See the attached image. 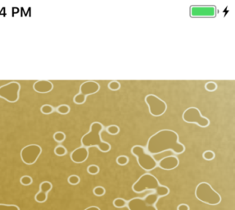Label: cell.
Masks as SVG:
<instances>
[{
    "instance_id": "cell-1",
    "label": "cell",
    "mask_w": 235,
    "mask_h": 210,
    "mask_svg": "<svg viewBox=\"0 0 235 210\" xmlns=\"http://www.w3.org/2000/svg\"><path fill=\"white\" fill-rule=\"evenodd\" d=\"M147 149L149 154H157L166 150H172L177 154L185 151L184 145L179 142L178 134L171 130H161L149 138Z\"/></svg>"
},
{
    "instance_id": "cell-2",
    "label": "cell",
    "mask_w": 235,
    "mask_h": 210,
    "mask_svg": "<svg viewBox=\"0 0 235 210\" xmlns=\"http://www.w3.org/2000/svg\"><path fill=\"white\" fill-rule=\"evenodd\" d=\"M103 130L102 123L98 122H93L90 126V129L87 134H85L81 139V144L83 147L89 148L92 146H96L103 153L110 151L111 145L107 142L102 141L101 132Z\"/></svg>"
},
{
    "instance_id": "cell-3",
    "label": "cell",
    "mask_w": 235,
    "mask_h": 210,
    "mask_svg": "<svg viewBox=\"0 0 235 210\" xmlns=\"http://www.w3.org/2000/svg\"><path fill=\"white\" fill-rule=\"evenodd\" d=\"M195 195L198 200L209 205H217L221 201V195L206 182L198 184L195 191Z\"/></svg>"
},
{
    "instance_id": "cell-4",
    "label": "cell",
    "mask_w": 235,
    "mask_h": 210,
    "mask_svg": "<svg viewBox=\"0 0 235 210\" xmlns=\"http://www.w3.org/2000/svg\"><path fill=\"white\" fill-rule=\"evenodd\" d=\"M131 152L137 158L139 166L145 171H152L157 166L155 158L151 154L147 153L143 146L134 145L131 149Z\"/></svg>"
},
{
    "instance_id": "cell-5",
    "label": "cell",
    "mask_w": 235,
    "mask_h": 210,
    "mask_svg": "<svg viewBox=\"0 0 235 210\" xmlns=\"http://www.w3.org/2000/svg\"><path fill=\"white\" fill-rule=\"evenodd\" d=\"M160 186L158 180L152 174L146 173L139 177V179L133 185L132 189L135 193H142L147 190L156 191Z\"/></svg>"
},
{
    "instance_id": "cell-6",
    "label": "cell",
    "mask_w": 235,
    "mask_h": 210,
    "mask_svg": "<svg viewBox=\"0 0 235 210\" xmlns=\"http://www.w3.org/2000/svg\"><path fill=\"white\" fill-rule=\"evenodd\" d=\"M20 90L21 85L17 81H11L0 86V98L9 103H16L19 99Z\"/></svg>"
},
{
    "instance_id": "cell-7",
    "label": "cell",
    "mask_w": 235,
    "mask_h": 210,
    "mask_svg": "<svg viewBox=\"0 0 235 210\" xmlns=\"http://www.w3.org/2000/svg\"><path fill=\"white\" fill-rule=\"evenodd\" d=\"M100 86L96 81H85L79 88V93L74 97V103L76 104H83L85 103L88 95L94 94L99 92Z\"/></svg>"
},
{
    "instance_id": "cell-8",
    "label": "cell",
    "mask_w": 235,
    "mask_h": 210,
    "mask_svg": "<svg viewBox=\"0 0 235 210\" xmlns=\"http://www.w3.org/2000/svg\"><path fill=\"white\" fill-rule=\"evenodd\" d=\"M183 120L187 123H195L201 127H206L210 125V121L206 117L201 116L200 110L197 107H188L183 114Z\"/></svg>"
},
{
    "instance_id": "cell-9",
    "label": "cell",
    "mask_w": 235,
    "mask_h": 210,
    "mask_svg": "<svg viewBox=\"0 0 235 210\" xmlns=\"http://www.w3.org/2000/svg\"><path fill=\"white\" fill-rule=\"evenodd\" d=\"M145 102L148 106L149 112L154 117H160L163 115L167 108L166 102L154 94H148L145 98Z\"/></svg>"
},
{
    "instance_id": "cell-10",
    "label": "cell",
    "mask_w": 235,
    "mask_h": 210,
    "mask_svg": "<svg viewBox=\"0 0 235 210\" xmlns=\"http://www.w3.org/2000/svg\"><path fill=\"white\" fill-rule=\"evenodd\" d=\"M42 153V148L38 145L31 144L25 146L21 151V158L22 162L26 165H33L38 160Z\"/></svg>"
},
{
    "instance_id": "cell-11",
    "label": "cell",
    "mask_w": 235,
    "mask_h": 210,
    "mask_svg": "<svg viewBox=\"0 0 235 210\" xmlns=\"http://www.w3.org/2000/svg\"><path fill=\"white\" fill-rule=\"evenodd\" d=\"M216 15L215 6H192L190 16L192 17H213Z\"/></svg>"
},
{
    "instance_id": "cell-12",
    "label": "cell",
    "mask_w": 235,
    "mask_h": 210,
    "mask_svg": "<svg viewBox=\"0 0 235 210\" xmlns=\"http://www.w3.org/2000/svg\"><path fill=\"white\" fill-rule=\"evenodd\" d=\"M129 210H157L155 206L148 205L144 199L134 198L127 203Z\"/></svg>"
},
{
    "instance_id": "cell-13",
    "label": "cell",
    "mask_w": 235,
    "mask_h": 210,
    "mask_svg": "<svg viewBox=\"0 0 235 210\" xmlns=\"http://www.w3.org/2000/svg\"><path fill=\"white\" fill-rule=\"evenodd\" d=\"M89 157V151L88 149L85 147H79L75 149L74 151H72L71 153V159L75 163H82L85 162Z\"/></svg>"
},
{
    "instance_id": "cell-14",
    "label": "cell",
    "mask_w": 235,
    "mask_h": 210,
    "mask_svg": "<svg viewBox=\"0 0 235 210\" xmlns=\"http://www.w3.org/2000/svg\"><path fill=\"white\" fill-rule=\"evenodd\" d=\"M180 161L175 156H167L160 160L158 162V167L164 170H173L179 166Z\"/></svg>"
},
{
    "instance_id": "cell-15",
    "label": "cell",
    "mask_w": 235,
    "mask_h": 210,
    "mask_svg": "<svg viewBox=\"0 0 235 210\" xmlns=\"http://www.w3.org/2000/svg\"><path fill=\"white\" fill-rule=\"evenodd\" d=\"M34 90L39 94H46L49 93L53 90V84L49 81H37L33 85Z\"/></svg>"
},
{
    "instance_id": "cell-16",
    "label": "cell",
    "mask_w": 235,
    "mask_h": 210,
    "mask_svg": "<svg viewBox=\"0 0 235 210\" xmlns=\"http://www.w3.org/2000/svg\"><path fill=\"white\" fill-rule=\"evenodd\" d=\"M158 200H159V197L157 196V195H156L155 192L149 194V195H148L144 199V200L145 201V203H146L148 205H150V206H155V204H156V202L158 201Z\"/></svg>"
},
{
    "instance_id": "cell-17",
    "label": "cell",
    "mask_w": 235,
    "mask_h": 210,
    "mask_svg": "<svg viewBox=\"0 0 235 210\" xmlns=\"http://www.w3.org/2000/svg\"><path fill=\"white\" fill-rule=\"evenodd\" d=\"M155 193L157 195L158 197H164V196H166L168 194L170 193V190H169L167 186H161L160 185L158 188H157V190L155 191Z\"/></svg>"
},
{
    "instance_id": "cell-18",
    "label": "cell",
    "mask_w": 235,
    "mask_h": 210,
    "mask_svg": "<svg viewBox=\"0 0 235 210\" xmlns=\"http://www.w3.org/2000/svg\"><path fill=\"white\" fill-rule=\"evenodd\" d=\"M52 188H53V185L49 182H43L40 184V186H39L40 191L44 192L46 194H48L52 190Z\"/></svg>"
},
{
    "instance_id": "cell-19",
    "label": "cell",
    "mask_w": 235,
    "mask_h": 210,
    "mask_svg": "<svg viewBox=\"0 0 235 210\" xmlns=\"http://www.w3.org/2000/svg\"><path fill=\"white\" fill-rule=\"evenodd\" d=\"M71 111V107L67 104H61L57 107V112L62 115L68 114Z\"/></svg>"
},
{
    "instance_id": "cell-20",
    "label": "cell",
    "mask_w": 235,
    "mask_h": 210,
    "mask_svg": "<svg viewBox=\"0 0 235 210\" xmlns=\"http://www.w3.org/2000/svg\"><path fill=\"white\" fill-rule=\"evenodd\" d=\"M53 139L58 143H62L66 140V134L63 131H57L53 135Z\"/></svg>"
},
{
    "instance_id": "cell-21",
    "label": "cell",
    "mask_w": 235,
    "mask_h": 210,
    "mask_svg": "<svg viewBox=\"0 0 235 210\" xmlns=\"http://www.w3.org/2000/svg\"><path fill=\"white\" fill-rule=\"evenodd\" d=\"M40 111L43 114L48 115L53 113V111H54V108L52 105L50 104H43L42 107H40Z\"/></svg>"
},
{
    "instance_id": "cell-22",
    "label": "cell",
    "mask_w": 235,
    "mask_h": 210,
    "mask_svg": "<svg viewBox=\"0 0 235 210\" xmlns=\"http://www.w3.org/2000/svg\"><path fill=\"white\" fill-rule=\"evenodd\" d=\"M54 153L56 155L62 157V156L66 155L67 153V149L63 145H58L54 149Z\"/></svg>"
},
{
    "instance_id": "cell-23",
    "label": "cell",
    "mask_w": 235,
    "mask_h": 210,
    "mask_svg": "<svg viewBox=\"0 0 235 210\" xmlns=\"http://www.w3.org/2000/svg\"><path fill=\"white\" fill-rule=\"evenodd\" d=\"M47 198H48V196H47V194L44 193V192H42V191H38V193L36 194L35 197V200L38 203H43V202H45L47 200Z\"/></svg>"
},
{
    "instance_id": "cell-24",
    "label": "cell",
    "mask_w": 235,
    "mask_h": 210,
    "mask_svg": "<svg viewBox=\"0 0 235 210\" xmlns=\"http://www.w3.org/2000/svg\"><path fill=\"white\" fill-rule=\"evenodd\" d=\"M113 205L115 206V208H123L127 205V202L124 199L116 198L113 201Z\"/></svg>"
},
{
    "instance_id": "cell-25",
    "label": "cell",
    "mask_w": 235,
    "mask_h": 210,
    "mask_svg": "<svg viewBox=\"0 0 235 210\" xmlns=\"http://www.w3.org/2000/svg\"><path fill=\"white\" fill-rule=\"evenodd\" d=\"M107 131L110 135L115 136V135H117L120 132V128L116 125H111V126L107 127Z\"/></svg>"
},
{
    "instance_id": "cell-26",
    "label": "cell",
    "mask_w": 235,
    "mask_h": 210,
    "mask_svg": "<svg viewBox=\"0 0 235 210\" xmlns=\"http://www.w3.org/2000/svg\"><path fill=\"white\" fill-rule=\"evenodd\" d=\"M216 154L214 153L213 151L211 150H206L202 154V157L205 160H207V161H211V160H213L214 158H215Z\"/></svg>"
},
{
    "instance_id": "cell-27",
    "label": "cell",
    "mask_w": 235,
    "mask_h": 210,
    "mask_svg": "<svg viewBox=\"0 0 235 210\" xmlns=\"http://www.w3.org/2000/svg\"><path fill=\"white\" fill-rule=\"evenodd\" d=\"M20 182H21V183H22L23 186H30V185H31L32 182H33V179H32L31 177H30V176H23V177L20 179Z\"/></svg>"
},
{
    "instance_id": "cell-28",
    "label": "cell",
    "mask_w": 235,
    "mask_h": 210,
    "mask_svg": "<svg viewBox=\"0 0 235 210\" xmlns=\"http://www.w3.org/2000/svg\"><path fill=\"white\" fill-rule=\"evenodd\" d=\"M116 162L120 166H125L129 162V158H128L127 156L120 155L116 158Z\"/></svg>"
},
{
    "instance_id": "cell-29",
    "label": "cell",
    "mask_w": 235,
    "mask_h": 210,
    "mask_svg": "<svg viewBox=\"0 0 235 210\" xmlns=\"http://www.w3.org/2000/svg\"><path fill=\"white\" fill-rule=\"evenodd\" d=\"M80 182V178L76 175H71L68 177V182L72 186H75L77 184H79Z\"/></svg>"
},
{
    "instance_id": "cell-30",
    "label": "cell",
    "mask_w": 235,
    "mask_h": 210,
    "mask_svg": "<svg viewBox=\"0 0 235 210\" xmlns=\"http://www.w3.org/2000/svg\"><path fill=\"white\" fill-rule=\"evenodd\" d=\"M87 171H88L89 174L96 175L99 172V167L97 165H89L88 168H87Z\"/></svg>"
},
{
    "instance_id": "cell-31",
    "label": "cell",
    "mask_w": 235,
    "mask_h": 210,
    "mask_svg": "<svg viewBox=\"0 0 235 210\" xmlns=\"http://www.w3.org/2000/svg\"><path fill=\"white\" fill-rule=\"evenodd\" d=\"M108 88L110 89L111 90L116 91L120 88V84L118 81H111L110 83L108 84Z\"/></svg>"
},
{
    "instance_id": "cell-32",
    "label": "cell",
    "mask_w": 235,
    "mask_h": 210,
    "mask_svg": "<svg viewBox=\"0 0 235 210\" xmlns=\"http://www.w3.org/2000/svg\"><path fill=\"white\" fill-rule=\"evenodd\" d=\"M205 88L207 91H215L217 89V84L213 82V81H210V82H207L206 84Z\"/></svg>"
},
{
    "instance_id": "cell-33",
    "label": "cell",
    "mask_w": 235,
    "mask_h": 210,
    "mask_svg": "<svg viewBox=\"0 0 235 210\" xmlns=\"http://www.w3.org/2000/svg\"><path fill=\"white\" fill-rule=\"evenodd\" d=\"M106 193V190L103 186H97L94 189V194L96 196H103Z\"/></svg>"
},
{
    "instance_id": "cell-34",
    "label": "cell",
    "mask_w": 235,
    "mask_h": 210,
    "mask_svg": "<svg viewBox=\"0 0 235 210\" xmlns=\"http://www.w3.org/2000/svg\"><path fill=\"white\" fill-rule=\"evenodd\" d=\"M0 210H20L19 207L17 205H7V204H0Z\"/></svg>"
},
{
    "instance_id": "cell-35",
    "label": "cell",
    "mask_w": 235,
    "mask_h": 210,
    "mask_svg": "<svg viewBox=\"0 0 235 210\" xmlns=\"http://www.w3.org/2000/svg\"><path fill=\"white\" fill-rule=\"evenodd\" d=\"M177 210H190V208L188 205L185 204H180L178 206Z\"/></svg>"
},
{
    "instance_id": "cell-36",
    "label": "cell",
    "mask_w": 235,
    "mask_h": 210,
    "mask_svg": "<svg viewBox=\"0 0 235 210\" xmlns=\"http://www.w3.org/2000/svg\"><path fill=\"white\" fill-rule=\"evenodd\" d=\"M84 210H100L98 207L96 206H91V207H89V208H87L86 209Z\"/></svg>"
}]
</instances>
